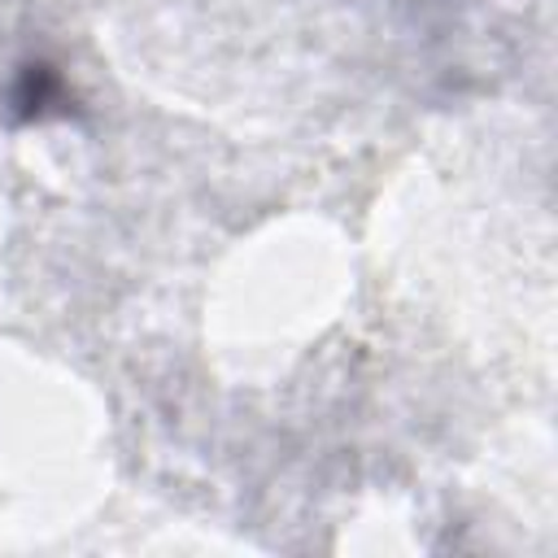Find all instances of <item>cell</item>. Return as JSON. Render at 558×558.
Masks as SVG:
<instances>
[{
	"mask_svg": "<svg viewBox=\"0 0 558 558\" xmlns=\"http://www.w3.org/2000/svg\"><path fill=\"white\" fill-rule=\"evenodd\" d=\"M13 105H17V113H22V118H44V113H48V105H61V78H57V70H52V65H44V61L26 65V70H22V78H17Z\"/></svg>",
	"mask_w": 558,
	"mask_h": 558,
	"instance_id": "obj_1",
	"label": "cell"
}]
</instances>
